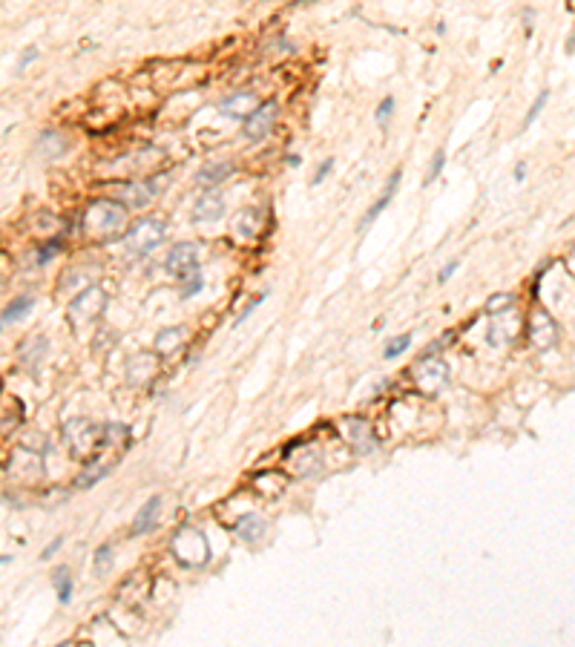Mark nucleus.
Instances as JSON below:
<instances>
[{"label":"nucleus","instance_id":"nucleus-20","mask_svg":"<svg viewBox=\"0 0 575 647\" xmlns=\"http://www.w3.org/2000/svg\"><path fill=\"white\" fill-rule=\"evenodd\" d=\"M236 236H259L262 233V213L259 210H242L233 222Z\"/></svg>","mask_w":575,"mask_h":647},{"label":"nucleus","instance_id":"nucleus-28","mask_svg":"<svg viewBox=\"0 0 575 647\" xmlns=\"http://www.w3.org/2000/svg\"><path fill=\"white\" fill-rule=\"evenodd\" d=\"M101 438H104V443H127L130 431H127V426H121V423H107L101 429Z\"/></svg>","mask_w":575,"mask_h":647},{"label":"nucleus","instance_id":"nucleus-11","mask_svg":"<svg viewBox=\"0 0 575 647\" xmlns=\"http://www.w3.org/2000/svg\"><path fill=\"white\" fill-rule=\"evenodd\" d=\"M518 328H521V317H518L515 308H512V311H506V314H495V322H492V328H489V343H492L495 348L509 346V343L518 336Z\"/></svg>","mask_w":575,"mask_h":647},{"label":"nucleus","instance_id":"nucleus-37","mask_svg":"<svg viewBox=\"0 0 575 647\" xmlns=\"http://www.w3.org/2000/svg\"><path fill=\"white\" fill-rule=\"evenodd\" d=\"M35 58H38V49H35V46H29V49H26V52L20 55V60H18V72H23V70H26L29 64H32V60H35Z\"/></svg>","mask_w":575,"mask_h":647},{"label":"nucleus","instance_id":"nucleus-26","mask_svg":"<svg viewBox=\"0 0 575 647\" xmlns=\"http://www.w3.org/2000/svg\"><path fill=\"white\" fill-rule=\"evenodd\" d=\"M414 343V334H400V336H391L383 348V360H397L400 354H406Z\"/></svg>","mask_w":575,"mask_h":647},{"label":"nucleus","instance_id":"nucleus-22","mask_svg":"<svg viewBox=\"0 0 575 647\" xmlns=\"http://www.w3.org/2000/svg\"><path fill=\"white\" fill-rule=\"evenodd\" d=\"M64 150H67V138L60 136V133H52V130L44 133L41 141H38V152H44L46 159H58Z\"/></svg>","mask_w":575,"mask_h":647},{"label":"nucleus","instance_id":"nucleus-35","mask_svg":"<svg viewBox=\"0 0 575 647\" xmlns=\"http://www.w3.org/2000/svg\"><path fill=\"white\" fill-rule=\"evenodd\" d=\"M265 296H267V291H265V294H256V296H253V299L248 302V308H245V311H242V314L236 317V325H242V322H245V320H248V317H251V314L256 311V308L262 305V299H265Z\"/></svg>","mask_w":575,"mask_h":647},{"label":"nucleus","instance_id":"nucleus-19","mask_svg":"<svg viewBox=\"0 0 575 647\" xmlns=\"http://www.w3.org/2000/svg\"><path fill=\"white\" fill-rule=\"evenodd\" d=\"M32 308H35V299H32V296H18V299H12V302L4 308V314H0V328H9L12 322L23 320L29 311H32Z\"/></svg>","mask_w":575,"mask_h":647},{"label":"nucleus","instance_id":"nucleus-41","mask_svg":"<svg viewBox=\"0 0 575 647\" xmlns=\"http://www.w3.org/2000/svg\"><path fill=\"white\" fill-rule=\"evenodd\" d=\"M527 178V170L524 167H515V181H524Z\"/></svg>","mask_w":575,"mask_h":647},{"label":"nucleus","instance_id":"nucleus-9","mask_svg":"<svg viewBox=\"0 0 575 647\" xmlns=\"http://www.w3.org/2000/svg\"><path fill=\"white\" fill-rule=\"evenodd\" d=\"M529 336H532V346L541 348V351H547L555 346L558 340V325L555 320L543 311V308H538V311L532 314V325H529Z\"/></svg>","mask_w":575,"mask_h":647},{"label":"nucleus","instance_id":"nucleus-2","mask_svg":"<svg viewBox=\"0 0 575 647\" xmlns=\"http://www.w3.org/2000/svg\"><path fill=\"white\" fill-rule=\"evenodd\" d=\"M170 549L181 567H204L210 558V544H207L204 532L193 530V527L178 530L170 541Z\"/></svg>","mask_w":575,"mask_h":647},{"label":"nucleus","instance_id":"nucleus-32","mask_svg":"<svg viewBox=\"0 0 575 647\" xmlns=\"http://www.w3.org/2000/svg\"><path fill=\"white\" fill-rule=\"evenodd\" d=\"M512 308H515V305H512V296H509V294H498V296H492V299H489L487 311L495 317V314H506V311H512Z\"/></svg>","mask_w":575,"mask_h":647},{"label":"nucleus","instance_id":"nucleus-21","mask_svg":"<svg viewBox=\"0 0 575 647\" xmlns=\"http://www.w3.org/2000/svg\"><path fill=\"white\" fill-rule=\"evenodd\" d=\"M127 372H130V383H144L150 374H153V357H150V354H136V357H130Z\"/></svg>","mask_w":575,"mask_h":647},{"label":"nucleus","instance_id":"nucleus-23","mask_svg":"<svg viewBox=\"0 0 575 647\" xmlns=\"http://www.w3.org/2000/svg\"><path fill=\"white\" fill-rule=\"evenodd\" d=\"M52 578H55V593H58V601H60V604H70V601H72V590H75L70 570H67V567H58Z\"/></svg>","mask_w":575,"mask_h":647},{"label":"nucleus","instance_id":"nucleus-8","mask_svg":"<svg viewBox=\"0 0 575 647\" xmlns=\"http://www.w3.org/2000/svg\"><path fill=\"white\" fill-rule=\"evenodd\" d=\"M159 181H124L118 184V202L124 207H144L159 196Z\"/></svg>","mask_w":575,"mask_h":647},{"label":"nucleus","instance_id":"nucleus-6","mask_svg":"<svg viewBox=\"0 0 575 647\" xmlns=\"http://www.w3.org/2000/svg\"><path fill=\"white\" fill-rule=\"evenodd\" d=\"M277 115H279L277 101H265V104H259L253 112H248V118H245V124H242V130H245V136H248L251 141H259V138H265L270 130H274Z\"/></svg>","mask_w":575,"mask_h":647},{"label":"nucleus","instance_id":"nucleus-42","mask_svg":"<svg viewBox=\"0 0 575 647\" xmlns=\"http://www.w3.org/2000/svg\"><path fill=\"white\" fill-rule=\"evenodd\" d=\"M12 561V556H0V564H9Z\"/></svg>","mask_w":575,"mask_h":647},{"label":"nucleus","instance_id":"nucleus-34","mask_svg":"<svg viewBox=\"0 0 575 647\" xmlns=\"http://www.w3.org/2000/svg\"><path fill=\"white\" fill-rule=\"evenodd\" d=\"M391 115H395V96H385L380 101V107H377V121H380V124H388Z\"/></svg>","mask_w":575,"mask_h":647},{"label":"nucleus","instance_id":"nucleus-24","mask_svg":"<svg viewBox=\"0 0 575 647\" xmlns=\"http://www.w3.org/2000/svg\"><path fill=\"white\" fill-rule=\"evenodd\" d=\"M181 340H185V328H164L159 336H156V351L159 354H170L181 346Z\"/></svg>","mask_w":575,"mask_h":647},{"label":"nucleus","instance_id":"nucleus-1","mask_svg":"<svg viewBox=\"0 0 575 647\" xmlns=\"http://www.w3.org/2000/svg\"><path fill=\"white\" fill-rule=\"evenodd\" d=\"M124 222H127V207L115 199H98L84 213V228L93 236L115 233V230L124 228Z\"/></svg>","mask_w":575,"mask_h":647},{"label":"nucleus","instance_id":"nucleus-5","mask_svg":"<svg viewBox=\"0 0 575 647\" xmlns=\"http://www.w3.org/2000/svg\"><path fill=\"white\" fill-rule=\"evenodd\" d=\"M64 438H67V446L72 449L75 457L81 455H89L93 446H101V440H95V426L84 420V417H75L64 426Z\"/></svg>","mask_w":575,"mask_h":647},{"label":"nucleus","instance_id":"nucleus-39","mask_svg":"<svg viewBox=\"0 0 575 647\" xmlns=\"http://www.w3.org/2000/svg\"><path fill=\"white\" fill-rule=\"evenodd\" d=\"M60 544H64V538H55V541H49V544H46V549L41 552V558H44V561H49V558L55 556V552L60 549Z\"/></svg>","mask_w":575,"mask_h":647},{"label":"nucleus","instance_id":"nucleus-16","mask_svg":"<svg viewBox=\"0 0 575 647\" xmlns=\"http://www.w3.org/2000/svg\"><path fill=\"white\" fill-rule=\"evenodd\" d=\"M265 532H267V523H265V518L256 515V512L242 515L239 523H236V535H239L242 544H259V541L265 538Z\"/></svg>","mask_w":575,"mask_h":647},{"label":"nucleus","instance_id":"nucleus-18","mask_svg":"<svg viewBox=\"0 0 575 647\" xmlns=\"http://www.w3.org/2000/svg\"><path fill=\"white\" fill-rule=\"evenodd\" d=\"M233 176V164L230 162H210V164H204L199 173H196V181L199 184H207L210 190L213 188H219V184L225 181V178H230Z\"/></svg>","mask_w":575,"mask_h":647},{"label":"nucleus","instance_id":"nucleus-27","mask_svg":"<svg viewBox=\"0 0 575 647\" xmlns=\"http://www.w3.org/2000/svg\"><path fill=\"white\" fill-rule=\"evenodd\" d=\"M201 288H204V276L196 270V273H190V276H185V280H181L178 296H181V299H190V296H196Z\"/></svg>","mask_w":575,"mask_h":647},{"label":"nucleus","instance_id":"nucleus-14","mask_svg":"<svg viewBox=\"0 0 575 647\" xmlns=\"http://www.w3.org/2000/svg\"><path fill=\"white\" fill-rule=\"evenodd\" d=\"M159 512H161V498H159V495H153V498H150V501L138 509V515L133 518V530H130V535H147V532H153V530H156V523H159Z\"/></svg>","mask_w":575,"mask_h":647},{"label":"nucleus","instance_id":"nucleus-13","mask_svg":"<svg viewBox=\"0 0 575 647\" xmlns=\"http://www.w3.org/2000/svg\"><path fill=\"white\" fill-rule=\"evenodd\" d=\"M222 213H225V199H222V193H219V190H204V193L196 199V207H193V222H196V225L216 222Z\"/></svg>","mask_w":575,"mask_h":647},{"label":"nucleus","instance_id":"nucleus-38","mask_svg":"<svg viewBox=\"0 0 575 647\" xmlns=\"http://www.w3.org/2000/svg\"><path fill=\"white\" fill-rule=\"evenodd\" d=\"M331 170H334V162H331V159H325L319 167H317V176H314V184H322L325 178H328V173Z\"/></svg>","mask_w":575,"mask_h":647},{"label":"nucleus","instance_id":"nucleus-43","mask_svg":"<svg viewBox=\"0 0 575 647\" xmlns=\"http://www.w3.org/2000/svg\"><path fill=\"white\" fill-rule=\"evenodd\" d=\"M58 647H72V644H70V641H60V644H58Z\"/></svg>","mask_w":575,"mask_h":647},{"label":"nucleus","instance_id":"nucleus-4","mask_svg":"<svg viewBox=\"0 0 575 647\" xmlns=\"http://www.w3.org/2000/svg\"><path fill=\"white\" fill-rule=\"evenodd\" d=\"M414 380H417V388L426 391V394H437L443 391V386L449 383V365L437 357H423L420 365L414 368Z\"/></svg>","mask_w":575,"mask_h":647},{"label":"nucleus","instance_id":"nucleus-15","mask_svg":"<svg viewBox=\"0 0 575 647\" xmlns=\"http://www.w3.org/2000/svg\"><path fill=\"white\" fill-rule=\"evenodd\" d=\"M400 178H403V170H395V173H391L388 176V184H385V193L366 210V216H362V222H359V228L362 230H366V228H371L374 225V219H377V216L391 204V199H395V193H397V184H400Z\"/></svg>","mask_w":575,"mask_h":647},{"label":"nucleus","instance_id":"nucleus-36","mask_svg":"<svg viewBox=\"0 0 575 647\" xmlns=\"http://www.w3.org/2000/svg\"><path fill=\"white\" fill-rule=\"evenodd\" d=\"M458 268H461V262H458V259H451L449 265H443V268H440V273H437V282H449L451 276L458 273Z\"/></svg>","mask_w":575,"mask_h":647},{"label":"nucleus","instance_id":"nucleus-17","mask_svg":"<svg viewBox=\"0 0 575 647\" xmlns=\"http://www.w3.org/2000/svg\"><path fill=\"white\" fill-rule=\"evenodd\" d=\"M112 466H115V464H110V460H101V457L89 460V464L81 469V475H78L75 486H78V489H93L98 481H104V478L112 472Z\"/></svg>","mask_w":575,"mask_h":647},{"label":"nucleus","instance_id":"nucleus-3","mask_svg":"<svg viewBox=\"0 0 575 647\" xmlns=\"http://www.w3.org/2000/svg\"><path fill=\"white\" fill-rule=\"evenodd\" d=\"M167 239V225L161 219H141L138 225H133L124 236L127 242V251L136 254V256H144V254H153L159 244Z\"/></svg>","mask_w":575,"mask_h":647},{"label":"nucleus","instance_id":"nucleus-30","mask_svg":"<svg viewBox=\"0 0 575 647\" xmlns=\"http://www.w3.org/2000/svg\"><path fill=\"white\" fill-rule=\"evenodd\" d=\"M110 567H112V547H110V544H101V547L95 549V573L104 575Z\"/></svg>","mask_w":575,"mask_h":647},{"label":"nucleus","instance_id":"nucleus-40","mask_svg":"<svg viewBox=\"0 0 575 647\" xmlns=\"http://www.w3.org/2000/svg\"><path fill=\"white\" fill-rule=\"evenodd\" d=\"M299 162H302V159L296 156V152H291V156H288V164H291V167H299Z\"/></svg>","mask_w":575,"mask_h":647},{"label":"nucleus","instance_id":"nucleus-10","mask_svg":"<svg viewBox=\"0 0 575 647\" xmlns=\"http://www.w3.org/2000/svg\"><path fill=\"white\" fill-rule=\"evenodd\" d=\"M104 305H107V296L101 294V288H86L70 305V317L72 320H93V317H98L104 311Z\"/></svg>","mask_w":575,"mask_h":647},{"label":"nucleus","instance_id":"nucleus-29","mask_svg":"<svg viewBox=\"0 0 575 647\" xmlns=\"http://www.w3.org/2000/svg\"><path fill=\"white\" fill-rule=\"evenodd\" d=\"M443 167H446V150H435V156H432V167H429V173L423 176V188H426V184H432L440 173H443Z\"/></svg>","mask_w":575,"mask_h":647},{"label":"nucleus","instance_id":"nucleus-25","mask_svg":"<svg viewBox=\"0 0 575 647\" xmlns=\"http://www.w3.org/2000/svg\"><path fill=\"white\" fill-rule=\"evenodd\" d=\"M253 104H256V98L251 96V92H239V96H233V98L222 101V104H219V110H222V112H233V110H239V115H245V118H248V110H251V112L256 110Z\"/></svg>","mask_w":575,"mask_h":647},{"label":"nucleus","instance_id":"nucleus-12","mask_svg":"<svg viewBox=\"0 0 575 647\" xmlns=\"http://www.w3.org/2000/svg\"><path fill=\"white\" fill-rule=\"evenodd\" d=\"M345 431H348V443L354 446L357 455H371L377 449V438L369 426V420L362 417H348L345 420Z\"/></svg>","mask_w":575,"mask_h":647},{"label":"nucleus","instance_id":"nucleus-33","mask_svg":"<svg viewBox=\"0 0 575 647\" xmlns=\"http://www.w3.org/2000/svg\"><path fill=\"white\" fill-rule=\"evenodd\" d=\"M547 101H550V92H547V89H543V92H541V96H538V98L532 101V107H529V112H527V118H524V127H532V121L538 118V112H541L543 107H547Z\"/></svg>","mask_w":575,"mask_h":647},{"label":"nucleus","instance_id":"nucleus-31","mask_svg":"<svg viewBox=\"0 0 575 647\" xmlns=\"http://www.w3.org/2000/svg\"><path fill=\"white\" fill-rule=\"evenodd\" d=\"M60 248H64V239H60V236L49 239V242L44 244V248L38 251V265H46V262H52V256H55Z\"/></svg>","mask_w":575,"mask_h":647},{"label":"nucleus","instance_id":"nucleus-7","mask_svg":"<svg viewBox=\"0 0 575 647\" xmlns=\"http://www.w3.org/2000/svg\"><path fill=\"white\" fill-rule=\"evenodd\" d=\"M164 268H167L173 276H178V282H181L185 276H190V273L199 270V248H196L193 242H178L176 248L170 251Z\"/></svg>","mask_w":575,"mask_h":647}]
</instances>
